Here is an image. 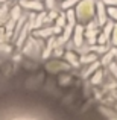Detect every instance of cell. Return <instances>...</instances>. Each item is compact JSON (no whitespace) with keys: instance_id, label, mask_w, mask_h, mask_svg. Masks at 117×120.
<instances>
[{"instance_id":"1","label":"cell","mask_w":117,"mask_h":120,"mask_svg":"<svg viewBox=\"0 0 117 120\" xmlns=\"http://www.w3.org/2000/svg\"><path fill=\"white\" fill-rule=\"evenodd\" d=\"M94 9H96V3L93 0H82L76 8V18L81 23L85 21H91V17L94 14Z\"/></svg>"},{"instance_id":"8","label":"cell","mask_w":117,"mask_h":120,"mask_svg":"<svg viewBox=\"0 0 117 120\" xmlns=\"http://www.w3.org/2000/svg\"><path fill=\"white\" fill-rule=\"evenodd\" d=\"M35 35L37 37H44V38H50V37L55 35V32H53V26H47L46 29H37Z\"/></svg>"},{"instance_id":"23","label":"cell","mask_w":117,"mask_h":120,"mask_svg":"<svg viewBox=\"0 0 117 120\" xmlns=\"http://www.w3.org/2000/svg\"><path fill=\"white\" fill-rule=\"evenodd\" d=\"M103 3H105V6H114L117 8V0H102Z\"/></svg>"},{"instance_id":"15","label":"cell","mask_w":117,"mask_h":120,"mask_svg":"<svg viewBox=\"0 0 117 120\" xmlns=\"http://www.w3.org/2000/svg\"><path fill=\"white\" fill-rule=\"evenodd\" d=\"M78 2H81V0H62V2H61V8H62V9H65V11H67V9L73 8V6L76 5Z\"/></svg>"},{"instance_id":"11","label":"cell","mask_w":117,"mask_h":120,"mask_svg":"<svg viewBox=\"0 0 117 120\" xmlns=\"http://www.w3.org/2000/svg\"><path fill=\"white\" fill-rule=\"evenodd\" d=\"M99 67H100V62L94 61L93 64H91L90 67H88V70H87V71H84V78H88V76H90L91 73H94L96 70H99Z\"/></svg>"},{"instance_id":"5","label":"cell","mask_w":117,"mask_h":120,"mask_svg":"<svg viewBox=\"0 0 117 120\" xmlns=\"http://www.w3.org/2000/svg\"><path fill=\"white\" fill-rule=\"evenodd\" d=\"M20 6L26 9H34V11H38V12L44 9V5L41 3V0H21Z\"/></svg>"},{"instance_id":"2","label":"cell","mask_w":117,"mask_h":120,"mask_svg":"<svg viewBox=\"0 0 117 120\" xmlns=\"http://www.w3.org/2000/svg\"><path fill=\"white\" fill-rule=\"evenodd\" d=\"M97 27H99V23L97 20H93L88 23V26L85 27V40L90 46L97 43Z\"/></svg>"},{"instance_id":"4","label":"cell","mask_w":117,"mask_h":120,"mask_svg":"<svg viewBox=\"0 0 117 120\" xmlns=\"http://www.w3.org/2000/svg\"><path fill=\"white\" fill-rule=\"evenodd\" d=\"M84 40H85V26L82 24H78L75 26V30H73V43L76 47H81L84 44Z\"/></svg>"},{"instance_id":"6","label":"cell","mask_w":117,"mask_h":120,"mask_svg":"<svg viewBox=\"0 0 117 120\" xmlns=\"http://www.w3.org/2000/svg\"><path fill=\"white\" fill-rule=\"evenodd\" d=\"M29 29H30V24H29V23H26V24L23 26V29L20 30L18 37L15 38V46H17V47H21L24 43H26V40H27L26 37H27V32H29Z\"/></svg>"},{"instance_id":"26","label":"cell","mask_w":117,"mask_h":120,"mask_svg":"<svg viewBox=\"0 0 117 120\" xmlns=\"http://www.w3.org/2000/svg\"><path fill=\"white\" fill-rule=\"evenodd\" d=\"M59 2H62V0H59Z\"/></svg>"},{"instance_id":"19","label":"cell","mask_w":117,"mask_h":120,"mask_svg":"<svg viewBox=\"0 0 117 120\" xmlns=\"http://www.w3.org/2000/svg\"><path fill=\"white\" fill-rule=\"evenodd\" d=\"M106 11H108V15H109V17H111L114 21H117V8H114V6H108V9H106Z\"/></svg>"},{"instance_id":"12","label":"cell","mask_w":117,"mask_h":120,"mask_svg":"<svg viewBox=\"0 0 117 120\" xmlns=\"http://www.w3.org/2000/svg\"><path fill=\"white\" fill-rule=\"evenodd\" d=\"M102 82V70H96L91 76V84L93 85H99Z\"/></svg>"},{"instance_id":"13","label":"cell","mask_w":117,"mask_h":120,"mask_svg":"<svg viewBox=\"0 0 117 120\" xmlns=\"http://www.w3.org/2000/svg\"><path fill=\"white\" fill-rule=\"evenodd\" d=\"M94 61H96V55L94 53H88V55H84L81 58V64H91Z\"/></svg>"},{"instance_id":"14","label":"cell","mask_w":117,"mask_h":120,"mask_svg":"<svg viewBox=\"0 0 117 120\" xmlns=\"http://www.w3.org/2000/svg\"><path fill=\"white\" fill-rule=\"evenodd\" d=\"M90 50H91V52L94 50V52H97V53H106V52H108V46H106V44H105V46H102V44L94 46V44H93V46H90Z\"/></svg>"},{"instance_id":"7","label":"cell","mask_w":117,"mask_h":120,"mask_svg":"<svg viewBox=\"0 0 117 120\" xmlns=\"http://www.w3.org/2000/svg\"><path fill=\"white\" fill-rule=\"evenodd\" d=\"M47 20V14L46 12H43L41 11L38 15L35 17V20H34V23L30 24V29H41L43 27V24H44V21Z\"/></svg>"},{"instance_id":"22","label":"cell","mask_w":117,"mask_h":120,"mask_svg":"<svg viewBox=\"0 0 117 120\" xmlns=\"http://www.w3.org/2000/svg\"><path fill=\"white\" fill-rule=\"evenodd\" d=\"M58 12H56V11H53V9H52V11H50L49 12V15H47V20H53V18H55V20H56V18H58Z\"/></svg>"},{"instance_id":"3","label":"cell","mask_w":117,"mask_h":120,"mask_svg":"<svg viewBox=\"0 0 117 120\" xmlns=\"http://www.w3.org/2000/svg\"><path fill=\"white\" fill-rule=\"evenodd\" d=\"M96 12H97V23L99 26H105V23L108 21V11L105 8V3L103 2H97L96 3Z\"/></svg>"},{"instance_id":"9","label":"cell","mask_w":117,"mask_h":120,"mask_svg":"<svg viewBox=\"0 0 117 120\" xmlns=\"http://www.w3.org/2000/svg\"><path fill=\"white\" fill-rule=\"evenodd\" d=\"M114 24H116V23H113V21H106L105 26H103L102 34H103V35H105L108 40H111V34H113V29H114Z\"/></svg>"},{"instance_id":"25","label":"cell","mask_w":117,"mask_h":120,"mask_svg":"<svg viewBox=\"0 0 117 120\" xmlns=\"http://www.w3.org/2000/svg\"><path fill=\"white\" fill-rule=\"evenodd\" d=\"M2 2H3V0H0V5H2Z\"/></svg>"},{"instance_id":"17","label":"cell","mask_w":117,"mask_h":120,"mask_svg":"<svg viewBox=\"0 0 117 120\" xmlns=\"http://www.w3.org/2000/svg\"><path fill=\"white\" fill-rule=\"evenodd\" d=\"M65 21H67V17H65L64 14H61V15H58V18H56V23H55V26H58V27H62V29H64V26L67 24Z\"/></svg>"},{"instance_id":"24","label":"cell","mask_w":117,"mask_h":120,"mask_svg":"<svg viewBox=\"0 0 117 120\" xmlns=\"http://www.w3.org/2000/svg\"><path fill=\"white\" fill-rule=\"evenodd\" d=\"M0 43H6V37H3V35H0Z\"/></svg>"},{"instance_id":"20","label":"cell","mask_w":117,"mask_h":120,"mask_svg":"<svg viewBox=\"0 0 117 120\" xmlns=\"http://www.w3.org/2000/svg\"><path fill=\"white\" fill-rule=\"evenodd\" d=\"M111 43L117 47V23L114 24V29H113V34H111Z\"/></svg>"},{"instance_id":"18","label":"cell","mask_w":117,"mask_h":120,"mask_svg":"<svg viewBox=\"0 0 117 120\" xmlns=\"http://www.w3.org/2000/svg\"><path fill=\"white\" fill-rule=\"evenodd\" d=\"M65 58H67L68 61H70L72 64L75 65V67H78V65H79V61H78V58H76V56H75L72 52H67V53H65Z\"/></svg>"},{"instance_id":"16","label":"cell","mask_w":117,"mask_h":120,"mask_svg":"<svg viewBox=\"0 0 117 120\" xmlns=\"http://www.w3.org/2000/svg\"><path fill=\"white\" fill-rule=\"evenodd\" d=\"M20 15H21L20 6H15V8L11 11V18H12V20H15V21H18V20H20Z\"/></svg>"},{"instance_id":"21","label":"cell","mask_w":117,"mask_h":120,"mask_svg":"<svg viewBox=\"0 0 117 120\" xmlns=\"http://www.w3.org/2000/svg\"><path fill=\"white\" fill-rule=\"evenodd\" d=\"M109 70H111V73L114 75V78L117 79V62H114V61H113L111 64H109Z\"/></svg>"},{"instance_id":"10","label":"cell","mask_w":117,"mask_h":120,"mask_svg":"<svg viewBox=\"0 0 117 120\" xmlns=\"http://www.w3.org/2000/svg\"><path fill=\"white\" fill-rule=\"evenodd\" d=\"M113 58H114V52H113V50H108V52H106V55L102 58L100 64H103V65H109V64L113 62Z\"/></svg>"}]
</instances>
